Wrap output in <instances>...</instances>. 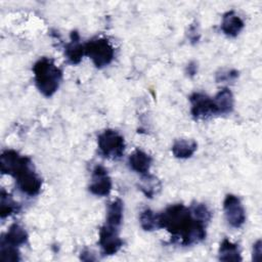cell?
I'll use <instances>...</instances> for the list:
<instances>
[{
    "mask_svg": "<svg viewBox=\"0 0 262 262\" xmlns=\"http://www.w3.org/2000/svg\"><path fill=\"white\" fill-rule=\"evenodd\" d=\"M160 227L170 232L172 238L182 246L201 243L206 237V223L195 219L183 204H174L159 214Z\"/></svg>",
    "mask_w": 262,
    "mask_h": 262,
    "instance_id": "cell-1",
    "label": "cell"
},
{
    "mask_svg": "<svg viewBox=\"0 0 262 262\" xmlns=\"http://www.w3.org/2000/svg\"><path fill=\"white\" fill-rule=\"evenodd\" d=\"M34 79L39 91L46 97L52 96L59 87L62 79L61 70L49 57H41L34 67Z\"/></svg>",
    "mask_w": 262,
    "mask_h": 262,
    "instance_id": "cell-2",
    "label": "cell"
},
{
    "mask_svg": "<svg viewBox=\"0 0 262 262\" xmlns=\"http://www.w3.org/2000/svg\"><path fill=\"white\" fill-rule=\"evenodd\" d=\"M85 55H87L98 69L110 64L115 56V49L105 38L90 40L84 44Z\"/></svg>",
    "mask_w": 262,
    "mask_h": 262,
    "instance_id": "cell-3",
    "label": "cell"
},
{
    "mask_svg": "<svg viewBox=\"0 0 262 262\" xmlns=\"http://www.w3.org/2000/svg\"><path fill=\"white\" fill-rule=\"evenodd\" d=\"M98 149L102 157L110 160L120 159L125 149L124 137L114 129H106L97 137Z\"/></svg>",
    "mask_w": 262,
    "mask_h": 262,
    "instance_id": "cell-4",
    "label": "cell"
},
{
    "mask_svg": "<svg viewBox=\"0 0 262 262\" xmlns=\"http://www.w3.org/2000/svg\"><path fill=\"white\" fill-rule=\"evenodd\" d=\"M13 177L15 178L17 188L23 193L29 196H34L40 192L42 186V179L34 171L32 163L25 166Z\"/></svg>",
    "mask_w": 262,
    "mask_h": 262,
    "instance_id": "cell-5",
    "label": "cell"
},
{
    "mask_svg": "<svg viewBox=\"0 0 262 262\" xmlns=\"http://www.w3.org/2000/svg\"><path fill=\"white\" fill-rule=\"evenodd\" d=\"M98 244L104 256L116 254L123 246V241L119 235V227L104 224L99 229Z\"/></svg>",
    "mask_w": 262,
    "mask_h": 262,
    "instance_id": "cell-6",
    "label": "cell"
},
{
    "mask_svg": "<svg viewBox=\"0 0 262 262\" xmlns=\"http://www.w3.org/2000/svg\"><path fill=\"white\" fill-rule=\"evenodd\" d=\"M223 210L227 223L234 228H239L246 221V211L241 200L234 194H227L223 202Z\"/></svg>",
    "mask_w": 262,
    "mask_h": 262,
    "instance_id": "cell-7",
    "label": "cell"
},
{
    "mask_svg": "<svg viewBox=\"0 0 262 262\" xmlns=\"http://www.w3.org/2000/svg\"><path fill=\"white\" fill-rule=\"evenodd\" d=\"M189 101L191 104L190 113L192 117L196 120L207 119L213 115H217V111L214 105L213 99L204 93H192L189 96Z\"/></svg>",
    "mask_w": 262,
    "mask_h": 262,
    "instance_id": "cell-8",
    "label": "cell"
},
{
    "mask_svg": "<svg viewBox=\"0 0 262 262\" xmlns=\"http://www.w3.org/2000/svg\"><path fill=\"white\" fill-rule=\"evenodd\" d=\"M30 158L26 156H20L17 151L13 149H6L2 152L0 157V167L2 174H8L12 177L21 169V167L29 164Z\"/></svg>",
    "mask_w": 262,
    "mask_h": 262,
    "instance_id": "cell-9",
    "label": "cell"
},
{
    "mask_svg": "<svg viewBox=\"0 0 262 262\" xmlns=\"http://www.w3.org/2000/svg\"><path fill=\"white\" fill-rule=\"evenodd\" d=\"M112 185V179L107 170L103 166L97 165L92 171L89 191L95 195L104 196L111 192Z\"/></svg>",
    "mask_w": 262,
    "mask_h": 262,
    "instance_id": "cell-10",
    "label": "cell"
},
{
    "mask_svg": "<svg viewBox=\"0 0 262 262\" xmlns=\"http://www.w3.org/2000/svg\"><path fill=\"white\" fill-rule=\"evenodd\" d=\"M152 159L149 155L141 149H135L128 158V164L131 170L140 174L141 176L149 173Z\"/></svg>",
    "mask_w": 262,
    "mask_h": 262,
    "instance_id": "cell-11",
    "label": "cell"
},
{
    "mask_svg": "<svg viewBox=\"0 0 262 262\" xmlns=\"http://www.w3.org/2000/svg\"><path fill=\"white\" fill-rule=\"evenodd\" d=\"M64 55L72 64H78L82 57L85 55L84 44L80 42V36L78 32L73 31L71 33V41L66 45Z\"/></svg>",
    "mask_w": 262,
    "mask_h": 262,
    "instance_id": "cell-12",
    "label": "cell"
},
{
    "mask_svg": "<svg viewBox=\"0 0 262 262\" xmlns=\"http://www.w3.org/2000/svg\"><path fill=\"white\" fill-rule=\"evenodd\" d=\"M243 19L233 11H227L222 16L221 30L228 37H236L244 29Z\"/></svg>",
    "mask_w": 262,
    "mask_h": 262,
    "instance_id": "cell-13",
    "label": "cell"
},
{
    "mask_svg": "<svg viewBox=\"0 0 262 262\" xmlns=\"http://www.w3.org/2000/svg\"><path fill=\"white\" fill-rule=\"evenodd\" d=\"M28 241V233L23 226L17 223H13L9 226L6 233L2 234L1 242H4L13 247H19L25 245Z\"/></svg>",
    "mask_w": 262,
    "mask_h": 262,
    "instance_id": "cell-14",
    "label": "cell"
},
{
    "mask_svg": "<svg viewBox=\"0 0 262 262\" xmlns=\"http://www.w3.org/2000/svg\"><path fill=\"white\" fill-rule=\"evenodd\" d=\"M214 105L218 114H229L234 106V98L232 92L228 88H222L213 98Z\"/></svg>",
    "mask_w": 262,
    "mask_h": 262,
    "instance_id": "cell-15",
    "label": "cell"
},
{
    "mask_svg": "<svg viewBox=\"0 0 262 262\" xmlns=\"http://www.w3.org/2000/svg\"><path fill=\"white\" fill-rule=\"evenodd\" d=\"M198 148V143L193 139H177L172 145V154L178 159L190 158Z\"/></svg>",
    "mask_w": 262,
    "mask_h": 262,
    "instance_id": "cell-16",
    "label": "cell"
},
{
    "mask_svg": "<svg viewBox=\"0 0 262 262\" xmlns=\"http://www.w3.org/2000/svg\"><path fill=\"white\" fill-rule=\"evenodd\" d=\"M219 260L221 261H242L241 250L237 244L230 242L228 238H224L218 250Z\"/></svg>",
    "mask_w": 262,
    "mask_h": 262,
    "instance_id": "cell-17",
    "label": "cell"
},
{
    "mask_svg": "<svg viewBox=\"0 0 262 262\" xmlns=\"http://www.w3.org/2000/svg\"><path fill=\"white\" fill-rule=\"evenodd\" d=\"M123 211H124L123 202L120 199L114 200L107 207L105 224H108L115 227H120L123 220Z\"/></svg>",
    "mask_w": 262,
    "mask_h": 262,
    "instance_id": "cell-18",
    "label": "cell"
},
{
    "mask_svg": "<svg viewBox=\"0 0 262 262\" xmlns=\"http://www.w3.org/2000/svg\"><path fill=\"white\" fill-rule=\"evenodd\" d=\"M19 205L12 199V196L4 189L1 190V203H0V216L2 219L15 214L19 211Z\"/></svg>",
    "mask_w": 262,
    "mask_h": 262,
    "instance_id": "cell-19",
    "label": "cell"
},
{
    "mask_svg": "<svg viewBox=\"0 0 262 262\" xmlns=\"http://www.w3.org/2000/svg\"><path fill=\"white\" fill-rule=\"evenodd\" d=\"M139 222L141 227L146 231L157 230L160 227V217L158 213H155L150 209H145L139 216Z\"/></svg>",
    "mask_w": 262,
    "mask_h": 262,
    "instance_id": "cell-20",
    "label": "cell"
},
{
    "mask_svg": "<svg viewBox=\"0 0 262 262\" xmlns=\"http://www.w3.org/2000/svg\"><path fill=\"white\" fill-rule=\"evenodd\" d=\"M139 188L147 198H152L155 194H157L158 190H160L161 183L154 175L148 173L141 176V183Z\"/></svg>",
    "mask_w": 262,
    "mask_h": 262,
    "instance_id": "cell-21",
    "label": "cell"
},
{
    "mask_svg": "<svg viewBox=\"0 0 262 262\" xmlns=\"http://www.w3.org/2000/svg\"><path fill=\"white\" fill-rule=\"evenodd\" d=\"M189 209H190L193 217L204 223L209 222L212 217V213H211L210 209L205 204L193 203V204H191Z\"/></svg>",
    "mask_w": 262,
    "mask_h": 262,
    "instance_id": "cell-22",
    "label": "cell"
},
{
    "mask_svg": "<svg viewBox=\"0 0 262 262\" xmlns=\"http://www.w3.org/2000/svg\"><path fill=\"white\" fill-rule=\"evenodd\" d=\"M0 254L2 261L16 262L20 260L17 247L10 246L4 242H0Z\"/></svg>",
    "mask_w": 262,
    "mask_h": 262,
    "instance_id": "cell-23",
    "label": "cell"
},
{
    "mask_svg": "<svg viewBox=\"0 0 262 262\" xmlns=\"http://www.w3.org/2000/svg\"><path fill=\"white\" fill-rule=\"evenodd\" d=\"M238 77V72L235 70H222L221 72L216 74V81L217 82H228L233 81L235 78Z\"/></svg>",
    "mask_w": 262,
    "mask_h": 262,
    "instance_id": "cell-24",
    "label": "cell"
},
{
    "mask_svg": "<svg viewBox=\"0 0 262 262\" xmlns=\"http://www.w3.org/2000/svg\"><path fill=\"white\" fill-rule=\"evenodd\" d=\"M253 260L254 261H260L261 259V253H262V247H261V241L258 239L253 245Z\"/></svg>",
    "mask_w": 262,
    "mask_h": 262,
    "instance_id": "cell-25",
    "label": "cell"
},
{
    "mask_svg": "<svg viewBox=\"0 0 262 262\" xmlns=\"http://www.w3.org/2000/svg\"><path fill=\"white\" fill-rule=\"evenodd\" d=\"M196 71H198V66L195 62H190L187 64L186 67V73L189 75V76H193L196 74Z\"/></svg>",
    "mask_w": 262,
    "mask_h": 262,
    "instance_id": "cell-26",
    "label": "cell"
}]
</instances>
